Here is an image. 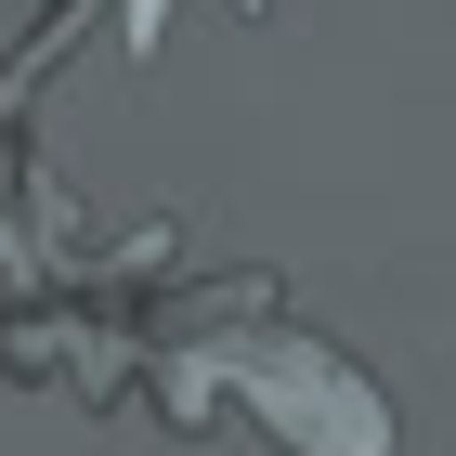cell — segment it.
I'll return each mask as SVG.
<instances>
[{"mask_svg":"<svg viewBox=\"0 0 456 456\" xmlns=\"http://www.w3.org/2000/svg\"><path fill=\"white\" fill-rule=\"evenodd\" d=\"M157 27H170V0H131V53H157Z\"/></svg>","mask_w":456,"mask_h":456,"instance_id":"7a4b0ae2","label":"cell"},{"mask_svg":"<svg viewBox=\"0 0 456 456\" xmlns=\"http://www.w3.org/2000/svg\"><path fill=\"white\" fill-rule=\"evenodd\" d=\"M222 391H235V404L274 430L287 456H391V404L352 379L326 339L274 326V287L248 300V339H196V352H183L170 418H183V430H209V418H222Z\"/></svg>","mask_w":456,"mask_h":456,"instance_id":"6da1fadb","label":"cell"},{"mask_svg":"<svg viewBox=\"0 0 456 456\" xmlns=\"http://www.w3.org/2000/svg\"><path fill=\"white\" fill-rule=\"evenodd\" d=\"M248 13H261V0H248Z\"/></svg>","mask_w":456,"mask_h":456,"instance_id":"3957f363","label":"cell"}]
</instances>
